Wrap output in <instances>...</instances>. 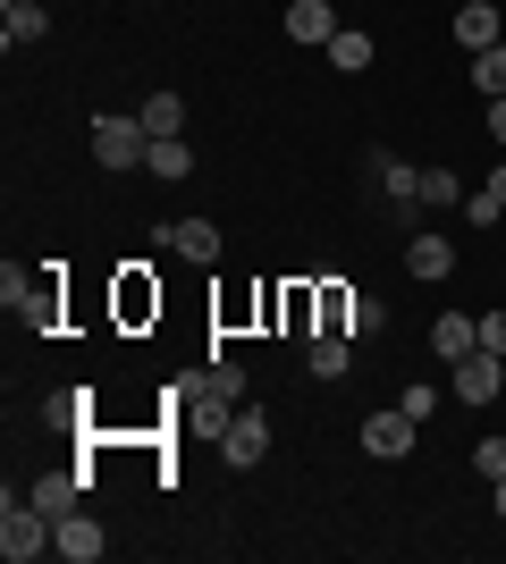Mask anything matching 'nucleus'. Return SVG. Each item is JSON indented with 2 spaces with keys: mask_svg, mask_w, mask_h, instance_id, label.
<instances>
[{
  "mask_svg": "<svg viewBox=\"0 0 506 564\" xmlns=\"http://www.w3.org/2000/svg\"><path fill=\"white\" fill-rule=\"evenodd\" d=\"M85 135H94V161H101V169H144V152H152L144 118H119V110H101Z\"/></svg>",
  "mask_w": 506,
  "mask_h": 564,
  "instance_id": "1",
  "label": "nucleus"
},
{
  "mask_svg": "<svg viewBox=\"0 0 506 564\" xmlns=\"http://www.w3.org/2000/svg\"><path fill=\"white\" fill-rule=\"evenodd\" d=\"M262 455H270V422L254 413V404H237L228 430H219V464H228V471H254Z\"/></svg>",
  "mask_w": 506,
  "mask_h": 564,
  "instance_id": "2",
  "label": "nucleus"
},
{
  "mask_svg": "<svg viewBox=\"0 0 506 564\" xmlns=\"http://www.w3.org/2000/svg\"><path fill=\"white\" fill-rule=\"evenodd\" d=\"M498 388H506V354L473 346V354L456 362V397H464V404H498Z\"/></svg>",
  "mask_w": 506,
  "mask_h": 564,
  "instance_id": "3",
  "label": "nucleus"
},
{
  "mask_svg": "<svg viewBox=\"0 0 506 564\" xmlns=\"http://www.w3.org/2000/svg\"><path fill=\"white\" fill-rule=\"evenodd\" d=\"M413 430H422V422H413L406 404H388V413H372V422H363V455H380V464H397V455L413 447Z\"/></svg>",
  "mask_w": 506,
  "mask_h": 564,
  "instance_id": "4",
  "label": "nucleus"
},
{
  "mask_svg": "<svg viewBox=\"0 0 506 564\" xmlns=\"http://www.w3.org/2000/svg\"><path fill=\"white\" fill-rule=\"evenodd\" d=\"M372 177H380V194H388V212H422V169L413 161H397V152H372Z\"/></svg>",
  "mask_w": 506,
  "mask_h": 564,
  "instance_id": "5",
  "label": "nucleus"
},
{
  "mask_svg": "<svg viewBox=\"0 0 506 564\" xmlns=\"http://www.w3.org/2000/svg\"><path fill=\"white\" fill-rule=\"evenodd\" d=\"M101 547H110V531H101L85 506H76V514H60V547H51V556H68V564H101Z\"/></svg>",
  "mask_w": 506,
  "mask_h": 564,
  "instance_id": "6",
  "label": "nucleus"
},
{
  "mask_svg": "<svg viewBox=\"0 0 506 564\" xmlns=\"http://www.w3.org/2000/svg\"><path fill=\"white\" fill-rule=\"evenodd\" d=\"M473 346H482V321H473V312H439V321H431V354L448 362V371H456Z\"/></svg>",
  "mask_w": 506,
  "mask_h": 564,
  "instance_id": "7",
  "label": "nucleus"
},
{
  "mask_svg": "<svg viewBox=\"0 0 506 564\" xmlns=\"http://www.w3.org/2000/svg\"><path fill=\"white\" fill-rule=\"evenodd\" d=\"M456 43H464V51L506 43V9H498V0H464V9H456Z\"/></svg>",
  "mask_w": 506,
  "mask_h": 564,
  "instance_id": "8",
  "label": "nucleus"
},
{
  "mask_svg": "<svg viewBox=\"0 0 506 564\" xmlns=\"http://www.w3.org/2000/svg\"><path fill=\"white\" fill-rule=\"evenodd\" d=\"M330 34H337V9H330V0H288V43L330 51Z\"/></svg>",
  "mask_w": 506,
  "mask_h": 564,
  "instance_id": "9",
  "label": "nucleus"
},
{
  "mask_svg": "<svg viewBox=\"0 0 506 564\" xmlns=\"http://www.w3.org/2000/svg\"><path fill=\"white\" fill-rule=\"evenodd\" d=\"M161 245H169L177 261H219V228H212V219H169Z\"/></svg>",
  "mask_w": 506,
  "mask_h": 564,
  "instance_id": "10",
  "label": "nucleus"
},
{
  "mask_svg": "<svg viewBox=\"0 0 506 564\" xmlns=\"http://www.w3.org/2000/svg\"><path fill=\"white\" fill-rule=\"evenodd\" d=\"M85 480H94V471H43V480H34L25 497H34V506H43V514L60 522V514H76V497H85Z\"/></svg>",
  "mask_w": 506,
  "mask_h": 564,
  "instance_id": "11",
  "label": "nucleus"
},
{
  "mask_svg": "<svg viewBox=\"0 0 506 564\" xmlns=\"http://www.w3.org/2000/svg\"><path fill=\"white\" fill-rule=\"evenodd\" d=\"M406 270H413V279H448V270H456V245L422 228V236H413V245H406Z\"/></svg>",
  "mask_w": 506,
  "mask_h": 564,
  "instance_id": "12",
  "label": "nucleus"
},
{
  "mask_svg": "<svg viewBox=\"0 0 506 564\" xmlns=\"http://www.w3.org/2000/svg\"><path fill=\"white\" fill-rule=\"evenodd\" d=\"M0 34H9V51H18V43H43V34H51V9H43V0H9V25H0Z\"/></svg>",
  "mask_w": 506,
  "mask_h": 564,
  "instance_id": "13",
  "label": "nucleus"
},
{
  "mask_svg": "<svg viewBox=\"0 0 506 564\" xmlns=\"http://www.w3.org/2000/svg\"><path fill=\"white\" fill-rule=\"evenodd\" d=\"M304 362H313V379H346V329H321L304 346Z\"/></svg>",
  "mask_w": 506,
  "mask_h": 564,
  "instance_id": "14",
  "label": "nucleus"
},
{
  "mask_svg": "<svg viewBox=\"0 0 506 564\" xmlns=\"http://www.w3.org/2000/svg\"><path fill=\"white\" fill-rule=\"evenodd\" d=\"M136 118H144V135H186V101L177 94H152Z\"/></svg>",
  "mask_w": 506,
  "mask_h": 564,
  "instance_id": "15",
  "label": "nucleus"
},
{
  "mask_svg": "<svg viewBox=\"0 0 506 564\" xmlns=\"http://www.w3.org/2000/svg\"><path fill=\"white\" fill-rule=\"evenodd\" d=\"M144 169H152V177H186V169H194V152H186V135H152V152H144Z\"/></svg>",
  "mask_w": 506,
  "mask_h": 564,
  "instance_id": "16",
  "label": "nucleus"
},
{
  "mask_svg": "<svg viewBox=\"0 0 506 564\" xmlns=\"http://www.w3.org/2000/svg\"><path fill=\"white\" fill-rule=\"evenodd\" d=\"M464 219H473V228L506 219V169H489V186H482V194H464Z\"/></svg>",
  "mask_w": 506,
  "mask_h": 564,
  "instance_id": "17",
  "label": "nucleus"
},
{
  "mask_svg": "<svg viewBox=\"0 0 506 564\" xmlns=\"http://www.w3.org/2000/svg\"><path fill=\"white\" fill-rule=\"evenodd\" d=\"M473 94H482V101H498V94H506V43L473 51Z\"/></svg>",
  "mask_w": 506,
  "mask_h": 564,
  "instance_id": "18",
  "label": "nucleus"
},
{
  "mask_svg": "<svg viewBox=\"0 0 506 564\" xmlns=\"http://www.w3.org/2000/svg\"><path fill=\"white\" fill-rule=\"evenodd\" d=\"M330 68L363 76V68H372V34H346V25H337V34H330Z\"/></svg>",
  "mask_w": 506,
  "mask_h": 564,
  "instance_id": "19",
  "label": "nucleus"
},
{
  "mask_svg": "<svg viewBox=\"0 0 506 564\" xmlns=\"http://www.w3.org/2000/svg\"><path fill=\"white\" fill-rule=\"evenodd\" d=\"M448 203L464 212V186H456V169H422V212H448Z\"/></svg>",
  "mask_w": 506,
  "mask_h": 564,
  "instance_id": "20",
  "label": "nucleus"
},
{
  "mask_svg": "<svg viewBox=\"0 0 506 564\" xmlns=\"http://www.w3.org/2000/svg\"><path fill=\"white\" fill-rule=\"evenodd\" d=\"M380 321H388L380 295H346V337H380Z\"/></svg>",
  "mask_w": 506,
  "mask_h": 564,
  "instance_id": "21",
  "label": "nucleus"
},
{
  "mask_svg": "<svg viewBox=\"0 0 506 564\" xmlns=\"http://www.w3.org/2000/svg\"><path fill=\"white\" fill-rule=\"evenodd\" d=\"M43 422L51 430H76V422H85V388H60V397L43 404Z\"/></svg>",
  "mask_w": 506,
  "mask_h": 564,
  "instance_id": "22",
  "label": "nucleus"
},
{
  "mask_svg": "<svg viewBox=\"0 0 506 564\" xmlns=\"http://www.w3.org/2000/svg\"><path fill=\"white\" fill-rule=\"evenodd\" d=\"M0 304H9V312H18V304H34V279H25L18 261H9V270H0Z\"/></svg>",
  "mask_w": 506,
  "mask_h": 564,
  "instance_id": "23",
  "label": "nucleus"
},
{
  "mask_svg": "<svg viewBox=\"0 0 506 564\" xmlns=\"http://www.w3.org/2000/svg\"><path fill=\"white\" fill-rule=\"evenodd\" d=\"M473 471H482V480H506V438H482V447H473Z\"/></svg>",
  "mask_w": 506,
  "mask_h": 564,
  "instance_id": "24",
  "label": "nucleus"
},
{
  "mask_svg": "<svg viewBox=\"0 0 506 564\" xmlns=\"http://www.w3.org/2000/svg\"><path fill=\"white\" fill-rule=\"evenodd\" d=\"M397 404H406L413 422H431V413H439V388H422V379H413V388H406V397H397Z\"/></svg>",
  "mask_w": 506,
  "mask_h": 564,
  "instance_id": "25",
  "label": "nucleus"
},
{
  "mask_svg": "<svg viewBox=\"0 0 506 564\" xmlns=\"http://www.w3.org/2000/svg\"><path fill=\"white\" fill-rule=\"evenodd\" d=\"M482 346H489V354H506V312H489V321H482Z\"/></svg>",
  "mask_w": 506,
  "mask_h": 564,
  "instance_id": "26",
  "label": "nucleus"
},
{
  "mask_svg": "<svg viewBox=\"0 0 506 564\" xmlns=\"http://www.w3.org/2000/svg\"><path fill=\"white\" fill-rule=\"evenodd\" d=\"M489 135H498V143H506V94H498V101H489Z\"/></svg>",
  "mask_w": 506,
  "mask_h": 564,
  "instance_id": "27",
  "label": "nucleus"
},
{
  "mask_svg": "<svg viewBox=\"0 0 506 564\" xmlns=\"http://www.w3.org/2000/svg\"><path fill=\"white\" fill-rule=\"evenodd\" d=\"M489 506H498V522H506V480H489Z\"/></svg>",
  "mask_w": 506,
  "mask_h": 564,
  "instance_id": "28",
  "label": "nucleus"
}]
</instances>
